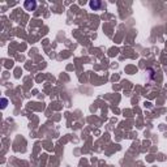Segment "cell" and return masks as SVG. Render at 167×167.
Segmentation results:
<instances>
[{"label": "cell", "instance_id": "cell-2", "mask_svg": "<svg viewBox=\"0 0 167 167\" xmlns=\"http://www.w3.org/2000/svg\"><path fill=\"white\" fill-rule=\"evenodd\" d=\"M101 5H102V3H99V1H90V8L94 11H98Z\"/></svg>", "mask_w": 167, "mask_h": 167}, {"label": "cell", "instance_id": "cell-1", "mask_svg": "<svg viewBox=\"0 0 167 167\" xmlns=\"http://www.w3.org/2000/svg\"><path fill=\"white\" fill-rule=\"evenodd\" d=\"M24 7H25L26 11H34L35 7H37V3H35V1H30V0H28V1H25Z\"/></svg>", "mask_w": 167, "mask_h": 167}]
</instances>
